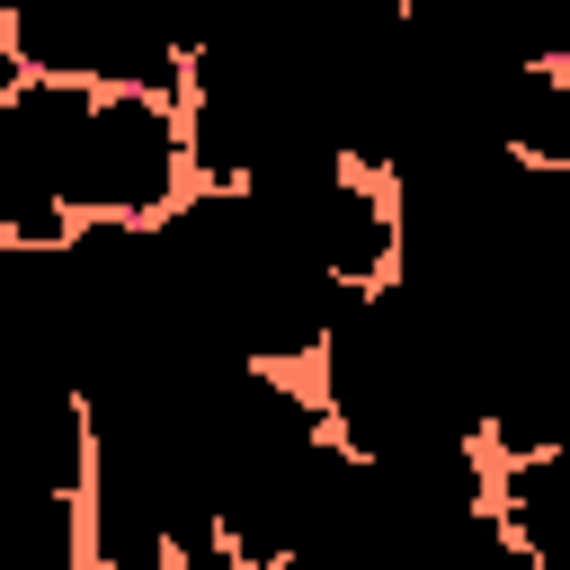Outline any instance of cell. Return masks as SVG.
<instances>
[{
  "instance_id": "cell-2",
  "label": "cell",
  "mask_w": 570,
  "mask_h": 570,
  "mask_svg": "<svg viewBox=\"0 0 570 570\" xmlns=\"http://www.w3.org/2000/svg\"><path fill=\"white\" fill-rule=\"evenodd\" d=\"M178 570H258V561H249V552L205 517V525H187V534H178Z\"/></svg>"
},
{
  "instance_id": "cell-1",
  "label": "cell",
  "mask_w": 570,
  "mask_h": 570,
  "mask_svg": "<svg viewBox=\"0 0 570 570\" xmlns=\"http://www.w3.org/2000/svg\"><path fill=\"white\" fill-rule=\"evenodd\" d=\"M196 187L187 89L0 62V249H62L89 223H169Z\"/></svg>"
}]
</instances>
